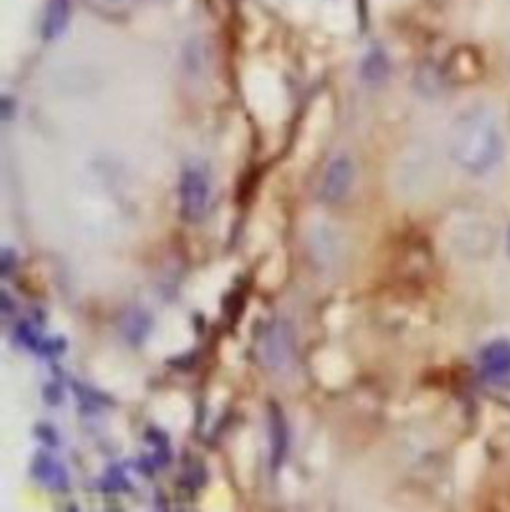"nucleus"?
I'll return each mask as SVG.
<instances>
[{"label": "nucleus", "mask_w": 510, "mask_h": 512, "mask_svg": "<svg viewBox=\"0 0 510 512\" xmlns=\"http://www.w3.org/2000/svg\"><path fill=\"white\" fill-rule=\"evenodd\" d=\"M16 267V254L10 252V250H2V257H0V269H2V275H10L12 269Z\"/></svg>", "instance_id": "obj_9"}, {"label": "nucleus", "mask_w": 510, "mask_h": 512, "mask_svg": "<svg viewBox=\"0 0 510 512\" xmlns=\"http://www.w3.org/2000/svg\"><path fill=\"white\" fill-rule=\"evenodd\" d=\"M269 443H271V461L275 467H279L287 453L289 433H287L283 411L275 403L269 405Z\"/></svg>", "instance_id": "obj_7"}, {"label": "nucleus", "mask_w": 510, "mask_h": 512, "mask_svg": "<svg viewBox=\"0 0 510 512\" xmlns=\"http://www.w3.org/2000/svg\"><path fill=\"white\" fill-rule=\"evenodd\" d=\"M104 2L114 4V6H140V4H150L156 0H104Z\"/></svg>", "instance_id": "obj_10"}, {"label": "nucleus", "mask_w": 510, "mask_h": 512, "mask_svg": "<svg viewBox=\"0 0 510 512\" xmlns=\"http://www.w3.org/2000/svg\"><path fill=\"white\" fill-rule=\"evenodd\" d=\"M72 6L70 0H48L42 18V36L46 40L60 38L70 24Z\"/></svg>", "instance_id": "obj_5"}, {"label": "nucleus", "mask_w": 510, "mask_h": 512, "mask_svg": "<svg viewBox=\"0 0 510 512\" xmlns=\"http://www.w3.org/2000/svg\"><path fill=\"white\" fill-rule=\"evenodd\" d=\"M353 174H355V168L349 158L345 156L335 158L325 170L321 190H319L321 200L325 204H339L349 194V188L353 184Z\"/></svg>", "instance_id": "obj_3"}, {"label": "nucleus", "mask_w": 510, "mask_h": 512, "mask_svg": "<svg viewBox=\"0 0 510 512\" xmlns=\"http://www.w3.org/2000/svg\"><path fill=\"white\" fill-rule=\"evenodd\" d=\"M483 373L495 385H510V343H495L481 355Z\"/></svg>", "instance_id": "obj_4"}, {"label": "nucleus", "mask_w": 510, "mask_h": 512, "mask_svg": "<svg viewBox=\"0 0 510 512\" xmlns=\"http://www.w3.org/2000/svg\"><path fill=\"white\" fill-rule=\"evenodd\" d=\"M210 180L198 166H188L180 180V210L182 218L190 224L200 222L208 212Z\"/></svg>", "instance_id": "obj_2"}, {"label": "nucleus", "mask_w": 510, "mask_h": 512, "mask_svg": "<svg viewBox=\"0 0 510 512\" xmlns=\"http://www.w3.org/2000/svg\"><path fill=\"white\" fill-rule=\"evenodd\" d=\"M387 72H389V66H387V60H385V54H373L367 58L365 62V78H369L371 82H381L387 78Z\"/></svg>", "instance_id": "obj_8"}, {"label": "nucleus", "mask_w": 510, "mask_h": 512, "mask_svg": "<svg viewBox=\"0 0 510 512\" xmlns=\"http://www.w3.org/2000/svg\"><path fill=\"white\" fill-rule=\"evenodd\" d=\"M32 475L36 477L38 483H42L48 489H54V491L68 489L66 469L48 455H36V459L32 463Z\"/></svg>", "instance_id": "obj_6"}, {"label": "nucleus", "mask_w": 510, "mask_h": 512, "mask_svg": "<svg viewBox=\"0 0 510 512\" xmlns=\"http://www.w3.org/2000/svg\"><path fill=\"white\" fill-rule=\"evenodd\" d=\"M449 148L465 172L489 174L505 156V132L499 116L485 104L469 106L451 126Z\"/></svg>", "instance_id": "obj_1"}]
</instances>
